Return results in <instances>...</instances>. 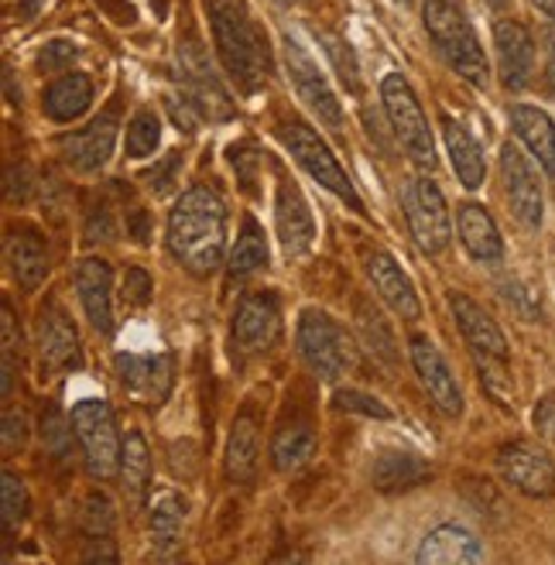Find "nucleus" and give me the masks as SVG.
<instances>
[{"instance_id": "obj_4", "label": "nucleus", "mask_w": 555, "mask_h": 565, "mask_svg": "<svg viewBox=\"0 0 555 565\" xmlns=\"http://www.w3.org/2000/svg\"><path fill=\"white\" fill-rule=\"evenodd\" d=\"M381 104L384 114L391 120V130L402 141V148L408 151V158L418 164V169H436V145H433V130L429 120L421 114V104L415 89L408 86V79L402 73H387L381 79Z\"/></svg>"}, {"instance_id": "obj_41", "label": "nucleus", "mask_w": 555, "mask_h": 565, "mask_svg": "<svg viewBox=\"0 0 555 565\" xmlns=\"http://www.w3.org/2000/svg\"><path fill=\"white\" fill-rule=\"evenodd\" d=\"M124 298L130 306H148L151 298V278L145 268H127L124 275Z\"/></svg>"}, {"instance_id": "obj_30", "label": "nucleus", "mask_w": 555, "mask_h": 565, "mask_svg": "<svg viewBox=\"0 0 555 565\" xmlns=\"http://www.w3.org/2000/svg\"><path fill=\"white\" fill-rule=\"evenodd\" d=\"M257 422L250 415H241L231 428V439H226V477L237 483H250L257 473Z\"/></svg>"}, {"instance_id": "obj_14", "label": "nucleus", "mask_w": 555, "mask_h": 565, "mask_svg": "<svg viewBox=\"0 0 555 565\" xmlns=\"http://www.w3.org/2000/svg\"><path fill=\"white\" fill-rule=\"evenodd\" d=\"M498 470L508 487L525 497H552L555 493V462L545 449L532 443H508L498 452Z\"/></svg>"}, {"instance_id": "obj_2", "label": "nucleus", "mask_w": 555, "mask_h": 565, "mask_svg": "<svg viewBox=\"0 0 555 565\" xmlns=\"http://www.w3.org/2000/svg\"><path fill=\"white\" fill-rule=\"evenodd\" d=\"M213 42L226 76L244 93H257L271 76V45L268 31L257 24L244 0H210Z\"/></svg>"}, {"instance_id": "obj_32", "label": "nucleus", "mask_w": 555, "mask_h": 565, "mask_svg": "<svg viewBox=\"0 0 555 565\" xmlns=\"http://www.w3.org/2000/svg\"><path fill=\"white\" fill-rule=\"evenodd\" d=\"M182 521H185V501L169 490L161 487L154 497H151V539L161 552H169L179 545V535H182Z\"/></svg>"}, {"instance_id": "obj_29", "label": "nucleus", "mask_w": 555, "mask_h": 565, "mask_svg": "<svg viewBox=\"0 0 555 565\" xmlns=\"http://www.w3.org/2000/svg\"><path fill=\"white\" fill-rule=\"evenodd\" d=\"M8 264H11V275L24 291H35L45 275H49V250L42 244L39 234L31 230H18V234L8 237Z\"/></svg>"}, {"instance_id": "obj_47", "label": "nucleus", "mask_w": 555, "mask_h": 565, "mask_svg": "<svg viewBox=\"0 0 555 565\" xmlns=\"http://www.w3.org/2000/svg\"><path fill=\"white\" fill-rule=\"evenodd\" d=\"M24 415H18V412H8L4 415V449L11 452L14 446H21L24 443Z\"/></svg>"}, {"instance_id": "obj_26", "label": "nucleus", "mask_w": 555, "mask_h": 565, "mask_svg": "<svg viewBox=\"0 0 555 565\" xmlns=\"http://www.w3.org/2000/svg\"><path fill=\"white\" fill-rule=\"evenodd\" d=\"M511 127L517 141L532 151V158L542 164V172L548 179H555V120L529 104H517L511 107Z\"/></svg>"}, {"instance_id": "obj_38", "label": "nucleus", "mask_w": 555, "mask_h": 565, "mask_svg": "<svg viewBox=\"0 0 555 565\" xmlns=\"http://www.w3.org/2000/svg\"><path fill=\"white\" fill-rule=\"evenodd\" d=\"M83 49L76 42H49L39 55V70L42 73H73V65L79 62Z\"/></svg>"}, {"instance_id": "obj_15", "label": "nucleus", "mask_w": 555, "mask_h": 565, "mask_svg": "<svg viewBox=\"0 0 555 565\" xmlns=\"http://www.w3.org/2000/svg\"><path fill=\"white\" fill-rule=\"evenodd\" d=\"M412 367H415L421 387L429 391V397L446 418L463 415V394H460V387H456L449 363L442 360V353L436 350V343L429 337H412Z\"/></svg>"}, {"instance_id": "obj_12", "label": "nucleus", "mask_w": 555, "mask_h": 565, "mask_svg": "<svg viewBox=\"0 0 555 565\" xmlns=\"http://www.w3.org/2000/svg\"><path fill=\"white\" fill-rule=\"evenodd\" d=\"M501 179H504V192H508L514 220L525 223L529 230H538L542 220H545L542 182H538V172L532 169V161L521 154L514 145L501 148Z\"/></svg>"}, {"instance_id": "obj_36", "label": "nucleus", "mask_w": 555, "mask_h": 565, "mask_svg": "<svg viewBox=\"0 0 555 565\" xmlns=\"http://www.w3.org/2000/svg\"><path fill=\"white\" fill-rule=\"evenodd\" d=\"M0 514H4V531H14L28 514V490L14 473H4L0 480Z\"/></svg>"}, {"instance_id": "obj_7", "label": "nucleus", "mask_w": 555, "mask_h": 565, "mask_svg": "<svg viewBox=\"0 0 555 565\" xmlns=\"http://www.w3.org/2000/svg\"><path fill=\"white\" fill-rule=\"evenodd\" d=\"M449 309H452V319L456 326H460L467 347L473 350L480 371L487 377V384L491 387H501V381L508 377V340L501 326L491 319V312H487L483 306H477L470 295L463 291H449Z\"/></svg>"}, {"instance_id": "obj_8", "label": "nucleus", "mask_w": 555, "mask_h": 565, "mask_svg": "<svg viewBox=\"0 0 555 565\" xmlns=\"http://www.w3.org/2000/svg\"><path fill=\"white\" fill-rule=\"evenodd\" d=\"M296 343H299L306 367L322 381H337L353 363V343L346 337V329L319 309H306L299 316Z\"/></svg>"}, {"instance_id": "obj_31", "label": "nucleus", "mask_w": 555, "mask_h": 565, "mask_svg": "<svg viewBox=\"0 0 555 565\" xmlns=\"http://www.w3.org/2000/svg\"><path fill=\"white\" fill-rule=\"evenodd\" d=\"M312 452H316V431L306 422L285 425L275 436V443H271V462H275V470H281V473L302 470L306 462L312 459Z\"/></svg>"}, {"instance_id": "obj_35", "label": "nucleus", "mask_w": 555, "mask_h": 565, "mask_svg": "<svg viewBox=\"0 0 555 565\" xmlns=\"http://www.w3.org/2000/svg\"><path fill=\"white\" fill-rule=\"evenodd\" d=\"M161 145V120L151 110H141L127 124V158H148Z\"/></svg>"}, {"instance_id": "obj_10", "label": "nucleus", "mask_w": 555, "mask_h": 565, "mask_svg": "<svg viewBox=\"0 0 555 565\" xmlns=\"http://www.w3.org/2000/svg\"><path fill=\"white\" fill-rule=\"evenodd\" d=\"M179 83L182 96L203 114V120H231L234 117V99L210 70V58L200 49V42H179Z\"/></svg>"}, {"instance_id": "obj_18", "label": "nucleus", "mask_w": 555, "mask_h": 565, "mask_svg": "<svg viewBox=\"0 0 555 565\" xmlns=\"http://www.w3.org/2000/svg\"><path fill=\"white\" fill-rule=\"evenodd\" d=\"M275 223H278V241L288 257H302L316 241V220L306 203V195L296 182L281 179L275 195Z\"/></svg>"}, {"instance_id": "obj_17", "label": "nucleus", "mask_w": 555, "mask_h": 565, "mask_svg": "<svg viewBox=\"0 0 555 565\" xmlns=\"http://www.w3.org/2000/svg\"><path fill=\"white\" fill-rule=\"evenodd\" d=\"M76 291L86 319L96 332H114V271L104 257H83L76 264Z\"/></svg>"}, {"instance_id": "obj_25", "label": "nucleus", "mask_w": 555, "mask_h": 565, "mask_svg": "<svg viewBox=\"0 0 555 565\" xmlns=\"http://www.w3.org/2000/svg\"><path fill=\"white\" fill-rule=\"evenodd\" d=\"M456 226H460V241L467 254L480 264H498L504 257V241L494 216L487 213L480 203H463L456 213Z\"/></svg>"}, {"instance_id": "obj_39", "label": "nucleus", "mask_w": 555, "mask_h": 565, "mask_svg": "<svg viewBox=\"0 0 555 565\" xmlns=\"http://www.w3.org/2000/svg\"><path fill=\"white\" fill-rule=\"evenodd\" d=\"M83 527L89 535H100V539H107L114 531V508L104 493H89V501L83 508Z\"/></svg>"}, {"instance_id": "obj_19", "label": "nucleus", "mask_w": 555, "mask_h": 565, "mask_svg": "<svg viewBox=\"0 0 555 565\" xmlns=\"http://www.w3.org/2000/svg\"><path fill=\"white\" fill-rule=\"evenodd\" d=\"M114 141H117V117L114 114H104L96 117L93 124H86L83 130H73V135H65L58 141L62 148V158L70 169L76 172H96L104 169L114 154Z\"/></svg>"}, {"instance_id": "obj_13", "label": "nucleus", "mask_w": 555, "mask_h": 565, "mask_svg": "<svg viewBox=\"0 0 555 565\" xmlns=\"http://www.w3.org/2000/svg\"><path fill=\"white\" fill-rule=\"evenodd\" d=\"M281 332V312L275 295L268 291H250L244 295L237 309H234V343L241 353L257 356L268 353Z\"/></svg>"}, {"instance_id": "obj_50", "label": "nucleus", "mask_w": 555, "mask_h": 565, "mask_svg": "<svg viewBox=\"0 0 555 565\" xmlns=\"http://www.w3.org/2000/svg\"><path fill=\"white\" fill-rule=\"evenodd\" d=\"M483 4H487V8H494V11H504V8L511 4V0H483Z\"/></svg>"}, {"instance_id": "obj_6", "label": "nucleus", "mask_w": 555, "mask_h": 565, "mask_svg": "<svg viewBox=\"0 0 555 565\" xmlns=\"http://www.w3.org/2000/svg\"><path fill=\"white\" fill-rule=\"evenodd\" d=\"M281 141H285V148L291 151V158H296L322 189H330L337 199H343V203H346L353 213H364V203H361V195H356V189H353L346 169L337 161L333 148L325 145L309 124H302V120L281 124Z\"/></svg>"}, {"instance_id": "obj_42", "label": "nucleus", "mask_w": 555, "mask_h": 565, "mask_svg": "<svg viewBox=\"0 0 555 565\" xmlns=\"http://www.w3.org/2000/svg\"><path fill=\"white\" fill-rule=\"evenodd\" d=\"M0 329H4V394H11V387H14V312H11V306H4V312H0Z\"/></svg>"}, {"instance_id": "obj_11", "label": "nucleus", "mask_w": 555, "mask_h": 565, "mask_svg": "<svg viewBox=\"0 0 555 565\" xmlns=\"http://www.w3.org/2000/svg\"><path fill=\"white\" fill-rule=\"evenodd\" d=\"M285 70H288V79L291 86H296L299 99L302 104L322 120V124H330V127H343V107H340V99L330 86V79L322 76V70L316 65V58L296 42V39H285Z\"/></svg>"}, {"instance_id": "obj_51", "label": "nucleus", "mask_w": 555, "mask_h": 565, "mask_svg": "<svg viewBox=\"0 0 555 565\" xmlns=\"http://www.w3.org/2000/svg\"><path fill=\"white\" fill-rule=\"evenodd\" d=\"M395 4H412V0H395Z\"/></svg>"}, {"instance_id": "obj_20", "label": "nucleus", "mask_w": 555, "mask_h": 565, "mask_svg": "<svg viewBox=\"0 0 555 565\" xmlns=\"http://www.w3.org/2000/svg\"><path fill=\"white\" fill-rule=\"evenodd\" d=\"M367 278H371L374 291L381 295V302L395 316H402V319H418L421 316V306H418V295H415L412 278L402 271V264L391 257L387 250L367 254Z\"/></svg>"}, {"instance_id": "obj_40", "label": "nucleus", "mask_w": 555, "mask_h": 565, "mask_svg": "<svg viewBox=\"0 0 555 565\" xmlns=\"http://www.w3.org/2000/svg\"><path fill=\"white\" fill-rule=\"evenodd\" d=\"M333 402H337V408H343V412H356V415L381 418V422L391 418V408H384V402H377V397H371V394H364V391H353V387L337 391Z\"/></svg>"}, {"instance_id": "obj_23", "label": "nucleus", "mask_w": 555, "mask_h": 565, "mask_svg": "<svg viewBox=\"0 0 555 565\" xmlns=\"http://www.w3.org/2000/svg\"><path fill=\"white\" fill-rule=\"evenodd\" d=\"M415 562L421 565H473L483 562V545L460 524H442L421 539Z\"/></svg>"}, {"instance_id": "obj_43", "label": "nucleus", "mask_w": 555, "mask_h": 565, "mask_svg": "<svg viewBox=\"0 0 555 565\" xmlns=\"http://www.w3.org/2000/svg\"><path fill=\"white\" fill-rule=\"evenodd\" d=\"M179 161H182L179 154H169V158L161 161V164H154V169H148V172H145V182H148V189H151V192H158V195H161V192H169V185L175 182V169H179Z\"/></svg>"}, {"instance_id": "obj_22", "label": "nucleus", "mask_w": 555, "mask_h": 565, "mask_svg": "<svg viewBox=\"0 0 555 565\" xmlns=\"http://www.w3.org/2000/svg\"><path fill=\"white\" fill-rule=\"evenodd\" d=\"M114 367L127 391L148 397V402H166V394L172 387V356L169 353H158V356L120 353L114 360Z\"/></svg>"}, {"instance_id": "obj_28", "label": "nucleus", "mask_w": 555, "mask_h": 565, "mask_svg": "<svg viewBox=\"0 0 555 565\" xmlns=\"http://www.w3.org/2000/svg\"><path fill=\"white\" fill-rule=\"evenodd\" d=\"M89 104H93V83L83 73H62L58 79L49 83L45 99H42L45 117L55 124L79 120L89 110Z\"/></svg>"}, {"instance_id": "obj_44", "label": "nucleus", "mask_w": 555, "mask_h": 565, "mask_svg": "<svg viewBox=\"0 0 555 565\" xmlns=\"http://www.w3.org/2000/svg\"><path fill=\"white\" fill-rule=\"evenodd\" d=\"M231 161H234V169H237V172H244V175H241L244 189H254V182H257V175H254V169H257V154H254V148H250V145L231 148Z\"/></svg>"}, {"instance_id": "obj_48", "label": "nucleus", "mask_w": 555, "mask_h": 565, "mask_svg": "<svg viewBox=\"0 0 555 565\" xmlns=\"http://www.w3.org/2000/svg\"><path fill=\"white\" fill-rule=\"evenodd\" d=\"M545 93L555 99V31L545 35Z\"/></svg>"}, {"instance_id": "obj_24", "label": "nucleus", "mask_w": 555, "mask_h": 565, "mask_svg": "<svg viewBox=\"0 0 555 565\" xmlns=\"http://www.w3.org/2000/svg\"><path fill=\"white\" fill-rule=\"evenodd\" d=\"M433 480V467L429 459H421L418 452L408 449H384L374 459L371 470V483L381 493H402V490H415L421 483Z\"/></svg>"}, {"instance_id": "obj_49", "label": "nucleus", "mask_w": 555, "mask_h": 565, "mask_svg": "<svg viewBox=\"0 0 555 565\" xmlns=\"http://www.w3.org/2000/svg\"><path fill=\"white\" fill-rule=\"evenodd\" d=\"M535 8H538V11L555 24V0H535Z\"/></svg>"}, {"instance_id": "obj_33", "label": "nucleus", "mask_w": 555, "mask_h": 565, "mask_svg": "<svg viewBox=\"0 0 555 565\" xmlns=\"http://www.w3.org/2000/svg\"><path fill=\"white\" fill-rule=\"evenodd\" d=\"M231 278H247L254 271H260L268 264V237H265V230H260V223L254 216H244L241 223V237L231 250Z\"/></svg>"}, {"instance_id": "obj_46", "label": "nucleus", "mask_w": 555, "mask_h": 565, "mask_svg": "<svg viewBox=\"0 0 555 565\" xmlns=\"http://www.w3.org/2000/svg\"><path fill=\"white\" fill-rule=\"evenodd\" d=\"M535 428L542 431L545 439H552V443H555V397H552V394H548V397H542L538 408H535Z\"/></svg>"}, {"instance_id": "obj_34", "label": "nucleus", "mask_w": 555, "mask_h": 565, "mask_svg": "<svg viewBox=\"0 0 555 565\" xmlns=\"http://www.w3.org/2000/svg\"><path fill=\"white\" fill-rule=\"evenodd\" d=\"M120 477H124V487L127 493L141 501L145 490H148V480H151V452H148V443L138 428H130L124 436V449H120Z\"/></svg>"}, {"instance_id": "obj_27", "label": "nucleus", "mask_w": 555, "mask_h": 565, "mask_svg": "<svg viewBox=\"0 0 555 565\" xmlns=\"http://www.w3.org/2000/svg\"><path fill=\"white\" fill-rule=\"evenodd\" d=\"M442 141L452 161L456 179L463 182V189H480L487 179V161H483V148L477 145V138L463 124H456L452 117H442Z\"/></svg>"}, {"instance_id": "obj_37", "label": "nucleus", "mask_w": 555, "mask_h": 565, "mask_svg": "<svg viewBox=\"0 0 555 565\" xmlns=\"http://www.w3.org/2000/svg\"><path fill=\"white\" fill-rule=\"evenodd\" d=\"M322 45H325V55L333 58V65H337V73H340L343 86H346L350 93L361 89V70H356V58H353L350 45L340 42V39H333V35H322Z\"/></svg>"}, {"instance_id": "obj_21", "label": "nucleus", "mask_w": 555, "mask_h": 565, "mask_svg": "<svg viewBox=\"0 0 555 565\" xmlns=\"http://www.w3.org/2000/svg\"><path fill=\"white\" fill-rule=\"evenodd\" d=\"M39 353H42V363L52 371H65V367H76L79 363L76 326L70 316H65V309L55 302H49L39 316Z\"/></svg>"}, {"instance_id": "obj_9", "label": "nucleus", "mask_w": 555, "mask_h": 565, "mask_svg": "<svg viewBox=\"0 0 555 565\" xmlns=\"http://www.w3.org/2000/svg\"><path fill=\"white\" fill-rule=\"evenodd\" d=\"M405 220L421 254H442L452 241V220L446 195L433 179H412L405 185Z\"/></svg>"}, {"instance_id": "obj_16", "label": "nucleus", "mask_w": 555, "mask_h": 565, "mask_svg": "<svg viewBox=\"0 0 555 565\" xmlns=\"http://www.w3.org/2000/svg\"><path fill=\"white\" fill-rule=\"evenodd\" d=\"M494 49H498V73L508 93H521L535 73V42L521 21L494 24Z\"/></svg>"}, {"instance_id": "obj_5", "label": "nucleus", "mask_w": 555, "mask_h": 565, "mask_svg": "<svg viewBox=\"0 0 555 565\" xmlns=\"http://www.w3.org/2000/svg\"><path fill=\"white\" fill-rule=\"evenodd\" d=\"M73 431L83 446L89 477L110 480L120 470V449H124V439L117 436L114 408L104 397H83L73 408Z\"/></svg>"}, {"instance_id": "obj_1", "label": "nucleus", "mask_w": 555, "mask_h": 565, "mask_svg": "<svg viewBox=\"0 0 555 565\" xmlns=\"http://www.w3.org/2000/svg\"><path fill=\"white\" fill-rule=\"evenodd\" d=\"M169 250L192 275H213L226 250V206L210 185H192L169 213Z\"/></svg>"}, {"instance_id": "obj_45", "label": "nucleus", "mask_w": 555, "mask_h": 565, "mask_svg": "<svg viewBox=\"0 0 555 565\" xmlns=\"http://www.w3.org/2000/svg\"><path fill=\"white\" fill-rule=\"evenodd\" d=\"M42 436H45V446L55 452V456H62L65 452V446H70V431H65V422L52 412L49 415V422H45V431H42Z\"/></svg>"}, {"instance_id": "obj_3", "label": "nucleus", "mask_w": 555, "mask_h": 565, "mask_svg": "<svg viewBox=\"0 0 555 565\" xmlns=\"http://www.w3.org/2000/svg\"><path fill=\"white\" fill-rule=\"evenodd\" d=\"M421 21H426L429 39L436 42L439 55L449 62V70H456L467 83L480 89L491 83V65H487L483 45L477 39L470 18L463 14V8L456 4V0H426Z\"/></svg>"}]
</instances>
